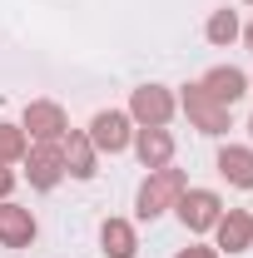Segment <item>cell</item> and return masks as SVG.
<instances>
[{
    "label": "cell",
    "mask_w": 253,
    "mask_h": 258,
    "mask_svg": "<svg viewBox=\"0 0 253 258\" xmlns=\"http://www.w3.org/2000/svg\"><path fill=\"white\" fill-rule=\"evenodd\" d=\"M179 194H184V174L179 169H154L149 179H144V189H139V214L144 219H159L169 204H179Z\"/></svg>",
    "instance_id": "6da1fadb"
},
{
    "label": "cell",
    "mask_w": 253,
    "mask_h": 258,
    "mask_svg": "<svg viewBox=\"0 0 253 258\" xmlns=\"http://www.w3.org/2000/svg\"><path fill=\"white\" fill-rule=\"evenodd\" d=\"M174 209H179V219H184L189 233H204V228L219 224V209H223V204H219V194H214V189H189V194H179Z\"/></svg>",
    "instance_id": "7a4b0ae2"
},
{
    "label": "cell",
    "mask_w": 253,
    "mask_h": 258,
    "mask_svg": "<svg viewBox=\"0 0 253 258\" xmlns=\"http://www.w3.org/2000/svg\"><path fill=\"white\" fill-rule=\"evenodd\" d=\"M129 114L144 129H164L169 114H174V95L159 90V85H144V90H134V99H129Z\"/></svg>",
    "instance_id": "3957f363"
},
{
    "label": "cell",
    "mask_w": 253,
    "mask_h": 258,
    "mask_svg": "<svg viewBox=\"0 0 253 258\" xmlns=\"http://www.w3.org/2000/svg\"><path fill=\"white\" fill-rule=\"evenodd\" d=\"M25 129H30L40 144H60L65 134H70V119H65L60 104H50V99H35L30 109H25Z\"/></svg>",
    "instance_id": "277c9868"
},
{
    "label": "cell",
    "mask_w": 253,
    "mask_h": 258,
    "mask_svg": "<svg viewBox=\"0 0 253 258\" xmlns=\"http://www.w3.org/2000/svg\"><path fill=\"white\" fill-rule=\"evenodd\" d=\"M184 109H189V119L204 129V134H223V129H228V104L209 99L204 85H189V90H184Z\"/></svg>",
    "instance_id": "5b68a950"
},
{
    "label": "cell",
    "mask_w": 253,
    "mask_h": 258,
    "mask_svg": "<svg viewBox=\"0 0 253 258\" xmlns=\"http://www.w3.org/2000/svg\"><path fill=\"white\" fill-rule=\"evenodd\" d=\"M25 174H30L35 189H55V184H60V174H65L60 144H35L30 154H25Z\"/></svg>",
    "instance_id": "8992f818"
},
{
    "label": "cell",
    "mask_w": 253,
    "mask_h": 258,
    "mask_svg": "<svg viewBox=\"0 0 253 258\" xmlns=\"http://www.w3.org/2000/svg\"><path fill=\"white\" fill-rule=\"evenodd\" d=\"M129 139V114H119V109H104V114H95V124H90V144L95 149H109V154H119Z\"/></svg>",
    "instance_id": "52a82bcc"
},
{
    "label": "cell",
    "mask_w": 253,
    "mask_h": 258,
    "mask_svg": "<svg viewBox=\"0 0 253 258\" xmlns=\"http://www.w3.org/2000/svg\"><path fill=\"white\" fill-rule=\"evenodd\" d=\"M219 248H228V253H243L253 238V219L243 214V209H228V214H219Z\"/></svg>",
    "instance_id": "ba28073f"
},
{
    "label": "cell",
    "mask_w": 253,
    "mask_h": 258,
    "mask_svg": "<svg viewBox=\"0 0 253 258\" xmlns=\"http://www.w3.org/2000/svg\"><path fill=\"white\" fill-rule=\"evenodd\" d=\"M30 238H35V219H30V209L0 204V243H10V248H25Z\"/></svg>",
    "instance_id": "9c48e42d"
},
{
    "label": "cell",
    "mask_w": 253,
    "mask_h": 258,
    "mask_svg": "<svg viewBox=\"0 0 253 258\" xmlns=\"http://www.w3.org/2000/svg\"><path fill=\"white\" fill-rule=\"evenodd\" d=\"M243 70H233V64H219V70H209L204 75V95L209 99H219V104H233V99L243 95Z\"/></svg>",
    "instance_id": "30bf717a"
},
{
    "label": "cell",
    "mask_w": 253,
    "mask_h": 258,
    "mask_svg": "<svg viewBox=\"0 0 253 258\" xmlns=\"http://www.w3.org/2000/svg\"><path fill=\"white\" fill-rule=\"evenodd\" d=\"M219 174L238 189H253V149H238V144H223L219 149Z\"/></svg>",
    "instance_id": "8fae6325"
},
{
    "label": "cell",
    "mask_w": 253,
    "mask_h": 258,
    "mask_svg": "<svg viewBox=\"0 0 253 258\" xmlns=\"http://www.w3.org/2000/svg\"><path fill=\"white\" fill-rule=\"evenodd\" d=\"M134 149H139L144 169H164V164L174 159V139H169L164 129H139V134H134Z\"/></svg>",
    "instance_id": "7c38bea8"
},
{
    "label": "cell",
    "mask_w": 253,
    "mask_h": 258,
    "mask_svg": "<svg viewBox=\"0 0 253 258\" xmlns=\"http://www.w3.org/2000/svg\"><path fill=\"white\" fill-rule=\"evenodd\" d=\"M60 154H65V169L75 179H95V144H90V134H70L60 144Z\"/></svg>",
    "instance_id": "4fadbf2b"
},
{
    "label": "cell",
    "mask_w": 253,
    "mask_h": 258,
    "mask_svg": "<svg viewBox=\"0 0 253 258\" xmlns=\"http://www.w3.org/2000/svg\"><path fill=\"white\" fill-rule=\"evenodd\" d=\"M99 243H104V253H109V258H134V228H129L124 219H104Z\"/></svg>",
    "instance_id": "5bb4252c"
},
{
    "label": "cell",
    "mask_w": 253,
    "mask_h": 258,
    "mask_svg": "<svg viewBox=\"0 0 253 258\" xmlns=\"http://www.w3.org/2000/svg\"><path fill=\"white\" fill-rule=\"evenodd\" d=\"M233 35H238V15H233V10H214V15H209V40H214V45H228Z\"/></svg>",
    "instance_id": "9a60e30c"
},
{
    "label": "cell",
    "mask_w": 253,
    "mask_h": 258,
    "mask_svg": "<svg viewBox=\"0 0 253 258\" xmlns=\"http://www.w3.org/2000/svg\"><path fill=\"white\" fill-rule=\"evenodd\" d=\"M10 159H25V134L15 124H0V164H10Z\"/></svg>",
    "instance_id": "2e32d148"
},
{
    "label": "cell",
    "mask_w": 253,
    "mask_h": 258,
    "mask_svg": "<svg viewBox=\"0 0 253 258\" xmlns=\"http://www.w3.org/2000/svg\"><path fill=\"white\" fill-rule=\"evenodd\" d=\"M179 258H219V253H214V248H204V243H194V248H184Z\"/></svg>",
    "instance_id": "e0dca14e"
},
{
    "label": "cell",
    "mask_w": 253,
    "mask_h": 258,
    "mask_svg": "<svg viewBox=\"0 0 253 258\" xmlns=\"http://www.w3.org/2000/svg\"><path fill=\"white\" fill-rule=\"evenodd\" d=\"M15 189V174H10V169H5V164H0V199H5V194Z\"/></svg>",
    "instance_id": "ac0fdd59"
},
{
    "label": "cell",
    "mask_w": 253,
    "mask_h": 258,
    "mask_svg": "<svg viewBox=\"0 0 253 258\" xmlns=\"http://www.w3.org/2000/svg\"><path fill=\"white\" fill-rule=\"evenodd\" d=\"M248 50H253V25H248Z\"/></svg>",
    "instance_id": "d6986e66"
},
{
    "label": "cell",
    "mask_w": 253,
    "mask_h": 258,
    "mask_svg": "<svg viewBox=\"0 0 253 258\" xmlns=\"http://www.w3.org/2000/svg\"><path fill=\"white\" fill-rule=\"evenodd\" d=\"M248 129H253V119H248Z\"/></svg>",
    "instance_id": "ffe728a7"
},
{
    "label": "cell",
    "mask_w": 253,
    "mask_h": 258,
    "mask_svg": "<svg viewBox=\"0 0 253 258\" xmlns=\"http://www.w3.org/2000/svg\"><path fill=\"white\" fill-rule=\"evenodd\" d=\"M248 5H253V0H248Z\"/></svg>",
    "instance_id": "44dd1931"
}]
</instances>
